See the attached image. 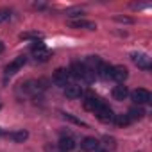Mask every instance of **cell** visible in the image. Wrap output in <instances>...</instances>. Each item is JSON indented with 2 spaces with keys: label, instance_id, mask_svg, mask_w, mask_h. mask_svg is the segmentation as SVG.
I'll use <instances>...</instances> for the list:
<instances>
[{
  "label": "cell",
  "instance_id": "e0dca14e",
  "mask_svg": "<svg viewBox=\"0 0 152 152\" xmlns=\"http://www.w3.org/2000/svg\"><path fill=\"white\" fill-rule=\"evenodd\" d=\"M70 25L72 27H86V29H90V31H95L97 29V25L95 23H91V22H84V20H77V22H70Z\"/></svg>",
  "mask_w": 152,
  "mask_h": 152
},
{
  "label": "cell",
  "instance_id": "5b68a950",
  "mask_svg": "<svg viewBox=\"0 0 152 152\" xmlns=\"http://www.w3.org/2000/svg\"><path fill=\"white\" fill-rule=\"evenodd\" d=\"M131 99L136 102V104H147L150 102V91L148 90H143V88H138L131 93Z\"/></svg>",
  "mask_w": 152,
  "mask_h": 152
},
{
  "label": "cell",
  "instance_id": "30bf717a",
  "mask_svg": "<svg viewBox=\"0 0 152 152\" xmlns=\"http://www.w3.org/2000/svg\"><path fill=\"white\" fill-rule=\"evenodd\" d=\"M64 95H66L68 99H79V97L83 95V88H81L79 84H68V86L64 88Z\"/></svg>",
  "mask_w": 152,
  "mask_h": 152
},
{
  "label": "cell",
  "instance_id": "9c48e42d",
  "mask_svg": "<svg viewBox=\"0 0 152 152\" xmlns=\"http://www.w3.org/2000/svg\"><path fill=\"white\" fill-rule=\"evenodd\" d=\"M102 104H104V100H102V99H99V97H93V95L86 97V100H84V107H86V109H90V111H93V113H95Z\"/></svg>",
  "mask_w": 152,
  "mask_h": 152
},
{
  "label": "cell",
  "instance_id": "ba28073f",
  "mask_svg": "<svg viewBox=\"0 0 152 152\" xmlns=\"http://www.w3.org/2000/svg\"><path fill=\"white\" fill-rule=\"evenodd\" d=\"M127 68L125 66H113V70H111V79H115V81H118V83H124L125 79H127Z\"/></svg>",
  "mask_w": 152,
  "mask_h": 152
},
{
  "label": "cell",
  "instance_id": "6da1fadb",
  "mask_svg": "<svg viewBox=\"0 0 152 152\" xmlns=\"http://www.w3.org/2000/svg\"><path fill=\"white\" fill-rule=\"evenodd\" d=\"M70 72H72L70 75H73V77H77V79H84L88 83L93 81V75H95V72H91L86 64H81V63H73Z\"/></svg>",
  "mask_w": 152,
  "mask_h": 152
},
{
  "label": "cell",
  "instance_id": "d6986e66",
  "mask_svg": "<svg viewBox=\"0 0 152 152\" xmlns=\"http://www.w3.org/2000/svg\"><path fill=\"white\" fill-rule=\"evenodd\" d=\"M9 16H11V13H9L7 9H0V23H2V22H6Z\"/></svg>",
  "mask_w": 152,
  "mask_h": 152
},
{
  "label": "cell",
  "instance_id": "4fadbf2b",
  "mask_svg": "<svg viewBox=\"0 0 152 152\" xmlns=\"http://www.w3.org/2000/svg\"><path fill=\"white\" fill-rule=\"evenodd\" d=\"M81 147H83L84 150H97V148H99V140H97V138L88 136V138H84V140H83Z\"/></svg>",
  "mask_w": 152,
  "mask_h": 152
},
{
  "label": "cell",
  "instance_id": "2e32d148",
  "mask_svg": "<svg viewBox=\"0 0 152 152\" xmlns=\"http://www.w3.org/2000/svg\"><path fill=\"white\" fill-rule=\"evenodd\" d=\"M111 70H113V66H109L106 63H100V66L97 68V72L100 73L102 79H111Z\"/></svg>",
  "mask_w": 152,
  "mask_h": 152
},
{
  "label": "cell",
  "instance_id": "ffe728a7",
  "mask_svg": "<svg viewBox=\"0 0 152 152\" xmlns=\"http://www.w3.org/2000/svg\"><path fill=\"white\" fill-rule=\"evenodd\" d=\"M64 118H68V120H72V122H75L77 125H86L84 122H81V120H77V118H73L72 115H68V113H64Z\"/></svg>",
  "mask_w": 152,
  "mask_h": 152
},
{
  "label": "cell",
  "instance_id": "7c38bea8",
  "mask_svg": "<svg viewBox=\"0 0 152 152\" xmlns=\"http://www.w3.org/2000/svg\"><path fill=\"white\" fill-rule=\"evenodd\" d=\"M111 95H113V99H115V100H125V99H127V95H129V91H127V88H125V86L118 84V86H115V88H113Z\"/></svg>",
  "mask_w": 152,
  "mask_h": 152
},
{
  "label": "cell",
  "instance_id": "52a82bcc",
  "mask_svg": "<svg viewBox=\"0 0 152 152\" xmlns=\"http://www.w3.org/2000/svg\"><path fill=\"white\" fill-rule=\"evenodd\" d=\"M25 63H27V57H25V56H18L15 61H11V63L7 64V68H6V73H7V75H13V73H16V72H18V70H20V68H22Z\"/></svg>",
  "mask_w": 152,
  "mask_h": 152
},
{
  "label": "cell",
  "instance_id": "8992f818",
  "mask_svg": "<svg viewBox=\"0 0 152 152\" xmlns=\"http://www.w3.org/2000/svg\"><path fill=\"white\" fill-rule=\"evenodd\" d=\"M32 54H34L36 61H47V59L50 57V50H48L43 43H36V45L32 47Z\"/></svg>",
  "mask_w": 152,
  "mask_h": 152
},
{
  "label": "cell",
  "instance_id": "277c9868",
  "mask_svg": "<svg viewBox=\"0 0 152 152\" xmlns=\"http://www.w3.org/2000/svg\"><path fill=\"white\" fill-rule=\"evenodd\" d=\"M70 77H72V75H70V72L68 70H63V68H57L56 70V73H54V83L56 84H59V86H68L70 84Z\"/></svg>",
  "mask_w": 152,
  "mask_h": 152
},
{
  "label": "cell",
  "instance_id": "ac0fdd59",
  "mask_svg": "<svg viewBox=\"0 0 152 152\" xmlns=\"http://www.w3.org/2000/svg\"><path fill=\"white\" fill-rule=\"evenodd\" d=\"M115 122H116V125H120V127H125V125L131 124V120H129L127 115H118V116H115Z\"/></svg>",
  "mask_w": 152,
  "mask_h": 152
},
{
  "label": "cell",
  "instance_id": "7402d4cb",
  "mask_svg": "<svg viewBox=\"0 0 152 152\" xmlns=\"http://www.w3.org/2000/svg\"><path fill=\"white\" fill-rule=\"evenodd\" d=\"M93 152H107V150H102V148H97V150H93Z\"/></svg>",
  "mask_w": 152,
  "mask_h": 152
},
{
  "label": "cell",
  "instance_id": "7a4b0ae2",
  "mask_svg": "<svg viewBox=\"0 0 152 152\" xmlns=\"http://www.w3.org/2000/svg\"><path fill=\"white\" fill-rule=\"evenodd\" d=\"M131 59H132V63H134L138 68H141V70H148V68H150V57H148L147 54H143V52H134V54H131Z\"/></svg>",
  "mask_w": 152,
  "mask_h": 152
},
{
  "label": "cell",
  "instance_id": "44dd1931",
  "mask_svg": "<svg viewBox=\"0 0 152 152\" xmlns=\"http://www.w3.org/2000/svg\"><path fill=\"white\" fill-rule=\"evenodd\" d=\"M20 38H22V39H29V38H39V34H38V32H27V34H22Z\"/></svg>",
  "mask_w": 152,
  "mask_h": 152
},
{
  "label": "cell",
  "instance_id": "8fae6325",
  "mask_svg": "<svg viewBox=\"0 0 152 152\" xmlns=\"http://www.w3.org/2000/svg\"><path fill=\"white\" fill-rule=\"evenodd\" d=\"M75 140L72 138V136H63L61 140H59V148L63 150V152H70V150H73L75 148Z\"/></svg>",
  "mask_w": 152,
  "mask_h": 152
},
{
  "label": "cell",
  "instance_id": "9a60e30c",
  "mask_svg": "<svg viewBox=\"0 0 152 152\" xmlns=\"http://www.w3.org/2000/svg\"><path fill=\"white\" fill-rule=\"evenodd\" d=\"M9 138L13 140V141H16V143H22V141H25L27 138H29V132L27 131H15V132H9Z\"/></svg>",
  "mask_w": 152,
  "mask_h": 152
},
{
  "label": "cell",
  "instance_id": "603a6c76",
  "mask_svg": "<svg viewBox=\"0 0 152 152\" xmlns=\"http://www.w3.org/2000/svg\"><path fill=\"white\" fill-rule=\"evenodd\" d=\"M4 50V45H2V41H0V52H2Z\"/></svg>",
  "mask_w": 152,
  "mask_h": 152
},
{
  "label": "cell",
  "instance_id": "5bb4252c",
  "mask_svg": "<svg viewBox=\"0 0 152 152\" xmlns=\"http://www.w3.org/2000/svg\"><path fill=\"white\" fill-rule=\"evenodd\" d=\"M143 115H145V109L140 107V106H138V107L134 106V107H131V109L127 111V116H129L131 122H132V120H140V118H143Z\"/></svg>",
  "mask_w": 152,
  "mask_h": 152
},
{
  "label": "cell",
  "instance_id": "3957f363",
  "mask_svg": "<svg viewBox=\"0 0 152 152\" xmlns=\"http://www.w3.org/2000/svg\"><path fill=\"white\" fill-rule=\"evenodd\" d=\"M95 115H97V118L100 120V122H111V120H115V115H113V109L104 102L97 111H95Z\"/></svg>",
  "mask_w": 152,
  "mask_h": 152
}]
</instances>
